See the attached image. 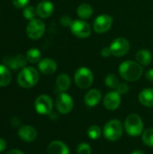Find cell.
Instances as JSON below:
<instances>
[{"instance_id":"29","label":"cell","mask_w":153,"mask_h":154,"mask_svg":"<svg viewBox=\"0 0 153 154\" xmlns=\"http://www.w3.org/2000/svg\"><path fill=\"white\" fill-rule=\"evenodd\" d=\"M77 153L78 154H92L91 146L87 143H81L77 147Z\"/></svg>"},{"instance_id":"5","label":"cell","mask_w":153,"mask_h":154,"mask_svg":"<svg viewBox=\"0 0 153 154\" xmlns=\"http://www.w3.org/2000/svg\"><path fill=\"white\" fill-rule=\"evenodd\" d=\"M74 81L78 88L81 89H87L93 84L94 74L88 68L81 67L76 70L74 75Z\"/></svg>"},{"instance_id":"15","label":"cell","mask_w":153,"mask_h":154,"mask_svg":"<svg viewBox=\"0 0 153 154\" xmlns=\"http://www.w3.org/2000/svg\"><path fill=\"white\" fill-rule=\"evenodd\" d=\"M102 99V93L97 88H92L87 91V93L85 95L84 102L87 106L88 107H94L96 106Z\"/></svg>"},{"instance_id":"27","label":"cell","mask_w":153,"mask_h":154,"mask_svg":"<svg viewBox=\"0 0 153 154\" xmlns=\"http://www.w3.org/2000/svg\"><path fill=\"white\" fill-rule=\"evenodd\" d=\"M143 143L149 147H153V128H148L142 134Z\"/></svg>"},{"instance_id":"20","label":"cell","mask_w":153,"mask_h":154,"mask_svg":"<svg viewBox=\"0 0 153 154\" xmlns=\"http://www.w3.org/2000/svg\"><path fill=\"white\" fill-rule=\"evenodd\" d=\"M136 61L142 66H149L152 60V54L147 49H142L136 52Z\"/></svg>"},{"instance_id":"23","label":"cell","mask_w":153,"mask_h":154,"mask_svg":"<svg viewBox=\"0 0 153 154\" xmlns=\"http://www.w3.org/2000/svg\"><path fill=\"white\" fill-rule=\"evenodd\" d=\"M12 80V75L9 69L3 64H0V87H6Z\"/></svg>"},{"instance_id":"2","label":"cell","mask_w":153,"mask_h":154,"mask_svg":"<svg viewBox=\"0 0 153 154\" xmlns=\"http://www.w3.org/2000/svg\"><path fill=\"white\" fill-rule=\"evenodd\" d=\"M40 79L39 72L32 67L23 68L17 76V83L23 88H31L34 87Z\"/></svg>"},{"instance_id":"8","label":"cell","mask_w":153,"mask_h":154,"mask_svg":"<svg viewBox=\"0 0 153 154\" xmlns=\"http://www.w3.org/2000/svg\"><path fill=\"white\" fill-rule=\"evenodd\" d=\"M45 32V23L40 19H33L29 22L26 27V34L32 40H38Z\"/></svg>"},{"instance_id":"30","label":"cell","mask_w":153,"mask_h":154,"mask_svg":"<svg viewBox=\"0 0 153 154\" xmlns=\"http://www.w3.org/2000/svg\"><path fill=\"white\" fill-rule=\"evenodd\" d=\"M130 88L129 85L127 83H120L116 88V91L120 94V95H124L129 91Z\"/></svg>"},{"instance_id":"25","label":"cell","mask_w":153,"mask_h":154,"mask_svg":"<svg viewBox=\"0 0 153 154\" xmlns=\"http://www.w3.org/2000/svg\"><path fill=\"white\" fill-rule=\"evenodd\" d=\"M120 83L121 82H120L118 77L115 74H108L105 79L106 86L109 88H112V89H116Z\"/></svg>"},{"instance_id":"9","label":"cell","mask_w":153,"mask_h":154,"mask_svg":"<svg viewBox=\"0 0 153 154\" xmlns=\"http://www.w3.org/2000/svg\"><path fill=\"white\" fill-rule=\"evenodd\" d=\"M130 47L129 41L124 37H118L115 39L109 46L112 55L115 57L124 56L130 51Z\"/></svg>"},{"instance_id":"4","label":"cell","mask_w":153,"mask_h":154,"mask_svg":"<svg viewBox=\"0 0 153 154\" xmlns=\"http://www.w3.org/2000/svg\"><path fill=\"white\" fill-rule=\"evenodd\" d=\"M124 128V127L120 120L112 119L108 121L103 128L104 137L109 142H116L122 137Z\"/></svg>"},{"instance_id":"21","label":"cell","mask_w":153,"mask_h":154,"mask_svg":"<svg viewBox=\"0 0 153 154\" xmlns=\"http://www.w3.org/2000/svg\"><path fill=\"white\" fill-rule=\"evenodd\" d=\"M56 86L60 92H66L71 86V79L68 74L62 73L57 77Z\"/></svg>"},{"instance_id":"3","label":"cell","mask_w":153,"mask_h":154,"mask_svg":"<svg viewBox=\"0 0 153 154\" xmlns=\"http://www.w3.org/2000/svg\"><path fill=\"white\" fill-rule=\"evenodd\" d=\"M124 127L128 135L132 137H137L142 134L144 125L142 117L139 115L131 114L126 117Z\"/></svg>"},{"instance_id":"31","label":"cell","mask_w":153,"mask_h":154,"mask_svg":"<svg viewBox=\"0 0 153 154\" xmlns=\"http://www.w3.org/2000/svg\"><path fill=\"white\" fill-rule=\"evenodd\" d=\"M30 0H13V5L16 8H24L29 4Z\"/></svg>"},{"instance_id":"1","label":"cell","mask_w":153,"mask_h":154,"mask_svg":"<svg viewBox=\"0 0 153 154\" xmlns=\"http://www.w3.org/2000/svg\"><path fill=\"white\" fill-rule=\"evenodd\" d=\"M120 76L126 81L134 82L139 80L143 74L142 66L134 60H125L122 62L118 69Z\"/></svg>"},{"instance_id":"19","label":"cell","mask_w":153,"mask_h":154,"mask_svg":"<svg viewBox=\"0 0 153 154\" xmlns=\"http://www.w3.org/2000/svg\"><path fill=\"white\" fill-rule=\"evenodd\" d=\"M140 103L147 107H153V88H144L139 94Z\"/></svg>"},{"instance_id":"38","label":"cell","mask_w":153,"mask_h":154,"mask_svg":"<svg viewBox=\"0 0 153 154\" xmlns=\"http://www.w3.org/2000/svg\"><path fill=\"white\" fill-rule=\"evenodd\" d=\"M131 154H145V153H144V152H142V151H141V150H135V151H133V152Z\"/></svg>"},{"instance_id":"32","label":"cell","mask_w":153,"mask_h":154,"mask_svg":"<svg viewBox=\"0 0 153 154\" xmlns=\"http://www.w3.org/2000/svg\"><path fill=\"white\" fill-rule=\"evenodd\" d=\"M60 23H61L63 26H65V27H70V25H71V23H72L73 21L71 20V18H70L69 16H68V15H63V16L60 18Z\"/></svg>"},{"instance_id":"34","label":"cell","mask_w":153,"mask_h":154,"mask_svg":"<svg viewBox=\"0 0 153 154\" xmlns=\"http://www.w3.org/2000/svg\"><path fill=\"white\" fill-rule=\"evenodd\" d=\"M145 78L147 80L153 82V69H150L145 73Z\"/></svg>"},{"instance_id":"26","label":"cell","mask_w":153,"mask_h":154,"mask_svg":"<svg viewBox=\"0 0 153 154\" xmlns=\"http://www.w3.org/2000/svg\"><path fill=\"white\" fill-rule=\"evenodd\" d=\"M87 134L91 140H97L100 138V136L102 134V130L97 125H93L88 127Z\"/></svg>"},{"instance_id":"10","label":"cell","mask_w":153,"mask_h":154,"mask_svg":"<svg viewBox=\"0 0 153 154\" xmlns=\"http://www.w3.org/2000/svg\"><path fill=\"white\" fill-rule=\"evenodd\" d=\"M56 108L59 113L67 115L70 113L74 107V101L72 97L66 92H61L56 99Z\"/></svg>"},{"instance_id":"17","label":"cell","mask_w":153,"mask_h":154,"mask_svg":"<svg viewBox=\"0 0 153 154\" xmlns=\"http://www.w3.org/2000/svg\"><path fill=\"white\" fill-rule=\"evenodd\" d=\"M48 154H69V149L68 145L62 141H53L47 148Z\"/></svg>"},{"instance_id":"35","label":"cell","mask_w":153,"mask_h":154,"mask_svg":"<svg viewBox=\"0 0 153 154\" xmlns=\"http://www.w3.org/2000/svg\"><path fill=\"white\" fill-rule=\"evenodd\" d=\"M6 148V142L3 139V138H0V153L3 152Z\"/></svg>"},{"instance_id":"6","label":"cell","mask_w":153,"mask_h":154,"mask_svg":"<svg viewBox=\"0 0 153 154\" xmlns=\"http://www.w3.org/2000/svg\"><path fill=\"white\" fill-rule=\"evenodd\" d=\"M69 29L73 35H75L77 38H80V39L88 38L92 32L90 24L82 19L74 20L72 22Z\"/></svg>"},{"instance_id":"14","label":"cell","mask_w":153,"mask_h":154,"mask_svg":"<svg viewBox=\"0 0 153 154\" xmlns=\"http://www.w3.org/2000/svg\"><path fill=\"white\" fill-rule=\"evenodd\" d=\"M18 136L25 143H32L37 138V131L32 125H23L18 130Z\"/></svg>"},{"instance_id":"18","label":"cell","mask_w":153,"mask_h":154,"mask_svg":"<svg viewBox=\"0 0 153 154\" xmlns=\"http://www.w3.org/2000/svg\"><path fill=\"white\" fill-rule=\"evenodd\" d=\"M54 11L53 4L50 1H42L38 4L36 7L37 15L41 18H48L51 16Z\"/></svg>"},{"instance_id":"37","label":"cell","mask_w":153,"mask_h":154,"mask_svg":"<svg viewBox=\"0 0 153 154\" xmlns=\"http://www.w3.org/2000/svg\"><path fill=\"white\" fill-rule=\"evenodd\" d=\"M5 154H24L22 151L17 150V149H12L10 151H8Z\"/></svg>"},{"instance_id":"16","label":"cell","mask_w":153,"mask_h":154,"mask_svg":"<svg viewBox=\"0 0 153 154\" xmlns=\"http://www.w3.org/2000/svg\"><path fill=\"white\" fill-rule=\"evenodd\" d=\"M38 69L44 75H52L57 70V63L52 59L44 58L40 60L38 64Z\"/></svg>"},{"instance_id":"22","label":"cell","mask_w":153,"mask_h":154,"mask_svg":"<svg viewBox=\"0 0 153 154\" xmlns=\"http://www.w3.org/2000/svg\"><path fill=\"white\" fill-rule=\"evenodd\" d=\"M93 14H94V9H93L92 5H90L89 4H87V3L79 5L77 9V14L82 20L89 19L93 15Z\"/></svg>"},{"instance_id":"36","label":"cell","mask_w":153,"mask_h":154,"mask_svg":"<svg viewBox=\"0 0 153 154\" xmlns=\"http://www.w3.org/2000/svg\"><path fill=\"white\" fill-rule=\"evenodd\" d=\"M11 123H12V125H13V126L14 127H17L19 125H20V120H19V118L18 117H14V118H12V120H11Z\"/></svg>"},{"instance_id":"28","label":"cell","mask_w":153,"mask_h":154,"mask_svg":"<svg viewBox=\"0 0 153 154\" xmlns=\"http://www.w3.org/2000/svg\"><path fill=\"white\" fill-rule=\"evenodd\" d=\"M23 17L29 21H32L33 19H35V16L37 15V12H36V9L32 6V5H27L26 7L23 8Z\"/></svg>"},{"instance_id":"12","label":"cell","mask_w":153,"mask_h":154,"mask_svg":"<svg viewBox=\"0 0 153 154\" xmlns=\"http://www.w3.org/2000/svg\"><path fill=\"white\" fill-rule=\"evenodd\" d=\"M26 56H23V54H19L16 56H7L5 57L3 60L4 65H5L8 69H23L26 66L27 63Z\"/></svg>"},{"instance_id":"33","label":"cell","mask_w":153,"mask_h":154,"mask_svg":"<svg viewBox=\"0 0 153 154\" xmlns=\"http://www.w3.org/2000/svg\"><path fill=\"white\" fill-rule=\"evenodd\" d=\"M100 54L104 57V58H108L109 56L112 55V52H111V50L109 47H104L101 51H100Z\"/></svg>"},{"instance_id":"11","label":"cell","mask_w":153,"mask_h":154,"mask_svg":"<svg viewBox=\"0 0 153 154\" xmlns=\"http://www.w3.org/2000/svg\"><path fill=\"white\" fill-rule=\"evenodd\" d=\"M114 19L111 15L103 14L98 15L93 23V29L96 33H105L108 32L113 24Z\"/></svg>"},{"instance_id":"24","label":"cell","mask_w":153,"mask_h":154,"mask_svg":"<svg viewBox=\"0 0 153 154\" xmlns=\"http://www.w3.org/2000/svg\"><path fill=\"white\" fill-rule=\"evenodd\" d=\"M26 59L30 63H37L40 62L41 59V53L39 49L36 48H32L30 49L27 53H26Z\"/></svg>"},{"instance_id":"7","label":"cell","mask_w":153,"mask_h":154,"mask_svg":"<svg viewBox=\"0 0 153 154\" xmlns=\"http://www.w3.org/2000/svg\"><path fill=\"white\" fill-rule=\"evenodd\" d=\"M34 108L36 112L42 116L50 115L53 109V101L48 95H40L34 102Z\"/></svg>"},{"instance_id":"13","label":"cell","mask_w":153,"mask_h":154,"mask_svg":"<svg viewBox=\"0 0 153 154\" xmlns=\"http://www.w3.org/2000/svg\"><path fill=\"white\" fill-rule=\"evenodd\" d=\"M121 102H122L121 95L116 90L108 92L103 99L105 107L110 111H115L118 109L121 105Z\"/></svg>"}]
</instances>
